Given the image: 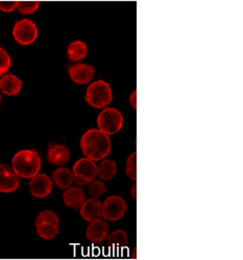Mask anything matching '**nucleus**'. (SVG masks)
I'll return each mask as SVG.
<instances>
[{
  "instance_id": "nucleus-1",
  "label": "nucleus",
  "mask_w": 243,
  "mask_h": 260,
  "mask_svg": "<svg viewBox=\"0 0 243 260\" xmlns=\"http://www.w3.org/2000/svg\"><path fill=\"white\" fill-rule=\"evenodd\" d=\"M81 148L84 156L92 161H100L107 158L111 152V140L109 135L100 129L91 128L81 139Z\"/></svg>"
},
{
  "instance_id": "nucleus-2",
  "label": "nucleus",
  "mask_w": 243,
  "mask_h": 260,
  "mask_svg": "<svg viewBox=\"0 0 243 260\" xmlns=\"http://www.w3.org/2000/svg\"><path fill=\"white\" fill-rule=\"evenodd\" d=\"M41 158L39 154L31 150L17 152L12 160V167L16 174L24 179H32L41 170Z\"/></svg>"
},
{
  "instance_id": "nucleus-3",
  "label": "nucleus",
  "mask_w": 243,
  "mask_h": 260,
  "mask_svg": "<svg viewBox=\"0 0 243 260\" xmlns=\"http://www.w3.org/2000/svg\"><path fill=\"white\" fill-rule=\"evenodd\" d=\"M85 99L92 108L103 109L113 101V92L107 82L98 80L89 85Z\"/></svg>"
},
{
  "instance_id": "nucleus-4",
  "label": "nucleus",
  "mask_w": 243,
  "mask_h": 260,
  "mask_svg": "<svg viewBox=\"0 0 243 260\" xmlns=\"http://www.w3.org/2000/svg\"><path fill=\"white\" fill-rule=\"evenodd\" d=\"M36 231L44 239H52L59 234L60 220L51 210L41 211L36 218Z\"/></svg>"
},
{
  "instance_id": "nucleus-5",
  "label": "nucleus",
  "mask_w": 243,
  "mask_h": 260,
  "mask_svg": "<svg viewBox=\"0 0 243 260\" xmlns=\"http://www.w3.org/2000/svg\"><path fill=\"white\" fill-rule=\"evenodd\" d=\"M98 129L107 135L118 133L123 125V116L120 111L114 108H106L97 117Z\"/></svg>"
},
{
  "instance_id": "nucleus-6",
  "label": "nucleus",
  "mask_w": 243,
  "mask_h": 260,
  "mask_svg": "<svg viewBox=\"0 0 243 260\" xmlns=\"http://www.w3.org/2000/svg\"><path fill=\"white\" fill-rule=\"evenodd\" d=\"M72 174L74 181L79 186L89 185L97 176V166L95 162L89 158H82L78 160L73 165Z\"/></svg>"
},
{
  "instance_id": "nucleus-7",
  "label": "nucleus",
  "mask_w": 243,
  "mask_h": 260,
  "mask_svg": "<svg viewBox=\"0 0 243 260\" xmlns=\"http://www.w3.org/2000/svg\"><path fill=\"white\" fill-rule=\"evenodd\" d=\"M38 27L29 19L18 20L13 28V37L20 45H30L38 38Z\"/></svg>"
},
{
  "instance_id": "nucleus-8",
  "label": "nucleus",
  "mask_w": 243,
  "mask_h": 260,
  "mask_svg": "<svg viewBox=\"0 0 243 260\" xmlns=\"http://www.w3.org/2000/svg\"><path fill=\"white\" fill-rule=\"evenodd\" d=\"M127 209V204L119 196H111L102 204V216L110 221L119 220Z\"/></svg>"
},
{
  "instance_id": "nucleus-9",
  "label": "nucleus",
  "mask_w": 243,
  "mask_h": 260,
  "mask_svg": "<svg viewBox=\"0 0 243 260\" xmlns=\"http://www.w3.org/2000/svg\"><path fill=\"white\" fill-rule=\"evenodd\" d=\"M20 186V177L16 174L13 167L0 164V192L11 193Z\"/></svg>"
},
{
  "instance_id": "nucleus-10",
  "label": "nucleus",
  "mask_w": 243,
  "mask_h": 260,
  "mask_svg": "<svg viewBox=\"0 0 243 260\" xmlns=\"http://www.w3.org/2000/svg\"><path fill=\"white\" fill-rule=\"evenodd\" d=\"M69 77L73 83L78 85H87L94 79L95 68L85 63H78L68 68Z\"/></svg>"
},
{
  "instance_id": "nucleus-11",
  "label": "nucleus",
  "mask_w": 243,
  "mask_h": 260,
  "mask_svg": "<svg viewBox=\"0 0 243 260\" xmlns=\"http://www.w3.org/2000/svg\"><path fill=\"white\" fill-rule=\"evenodd\" d=\"M28 185L30 193L38 199L47 197L53 188V182L46 174L36 175Z\"/></svg>"
},
{
  "instance_id": "nucleus-12",
  "label": "nucleus",
  "mask_w": 243,
  "mask_h": 260,
  "mask_svg": "<svg viewBox=\"0 0 243 260\" xmlns=\"http://www.w3.org/2000/svg\"><path fill=\"white\" fill-rule=\"evenodd\" d=\"M110 226L107 221L98 218L90 221V225L86 230L87 238L93 244H99L108 237Z\"/></svg>"
},
{
  "instance_id": "nucleus-13",
  "label": "nucleus",
  "mask_w": 243,
  "mask_h": 260,
  "mask_svg": "<svg viewBox=\"0 0 243 260\" xmlns=\"http://www.w3.org/2000/svg\"><path fill=\"white\" fill-rule=\"evenodd\" d=\"M81 216L87 221H93L102 216V203L97 198L86 200L80 208Z\"/></svg>"
},
{
  "instance_id": "nucleus-14",
  "label": "nucleus",
  "mask_w": 243,
  "mask_h": 260,
  "mask_svg": "<svg viewBox=\"0 0 243 260\" xmlns=\"http://www.w3.org/2000/svg\"><path fill=\"white\" fill-rule=\"evenodd\" d=\"M86 201V194L81 186H70L63 193L65 205L72 209H80Z\"/></svg>"
},
{
  "instance_id": "nucleus-15",
  "label": "nucleus",
  "mask_w": 243,
  "mask_h": 260,
  "mask_svg": "<svg viewBox=\"0 0 243 260\" xmlns=\"http://www.w3.org/2000/svg\"><path fill=\"white\" fill-rule=\"evenodd\" d=\"M22 85V81L12 73H7L0 79V91L9 96L19 93L21 91Z\"/></svg>"
},
{
  "instance_id": "nucleus-16",
  "label": "nucleus",
  "mask_w": 243,
  "mask_h": 260,
  "mask_svg": "<svg viewBox=\"0 0 243 260\" xmlns=\"http://www.w3.org/2000/svg\"><path fill=\"white\" fill-rule=\"evenodd\" d=\"M47 160L53 165H65L70 160V152L63 144H53L48 150Z\"/></svg>"
},
{
  "instance_id": "nucleus-17",
  "label": "nucleus",
  "mask_w": 243,
  "mask_h": 260,
  "mask_svg": "<svg viewBox=\"0 0 243 260\" xmlns=\"http://www.w3.org/2000/svg\"><path fill=\"white\" fill-rule=\"evenodd\" d=\"M51 180L59 189L65 190L69 188L74 182L73 174L67 169H57L51 173Z\"/></svg>"
},
{
  "instance_id": "nucleus-18",
  "label": "nucleus",
  "mask_w": 243,
  "mask_h": 260,
  "mask_svg": "<svg viewBox=\"0 0 243 260\" xmlns=\"http://www.w3.org/2000/svg\"><path fill=\"white\" fill-rule=\"evenodd\" d=\"M88 55V46L85 42L77 40L69 44L67 48V57L72 62H81Z\"/></svg>"
},
{
  "instance_id": "nucleus-19",
  "label": "nucleus",
  "mask_w": 243,
  "mask_h": 260,
  "mask_svg": "<svg viewBox=\"0 0 243 260\" xmlns=\"http://www.w3.org/2000/svg\"><path fill=\"white\" fill-rule=\"evenodd\" d=\"M117 165L111 159H102L100 164L97 166V175L103 181H110L116 176Z\"/></svg>"
},
{
  "instance_id": "nucleus-20",
  "label": "nucleus",
  "mask_w": 243,
  "mask_h": 260,
  "mask_svg": "<svg viewBox=\"0 0 243 260\" xmlns=\"http://www.w3.org/2000/svg\"><path fill=\"white\" fill-rule=\"evenodd\" d=\"M108 244L112 248H124L128 244V237L124 230L118 229L108 235Z\"/></svg>"
},
{
  "instance_id": "nucleus-21",
  "label": "nucleus",
  "mask_w": 243,
  "mask_h": 260,
  "mask_svg": "<svg viewBox=\"0 0 243 260\" xmlns=\"http://www.w3.org/2000/svg\"><path fill=\"white\" fill-rule=\"evenodd\" d=\"M40 7V2L38 0H21L18 2L16 10L21 15L33 14Z\"/></svg>"
},
{
  "instance_id": "nucleus-22",
  "label": "nucleus",
  "mask_w": 243,
  "mask_h": 260,
  "mask_svg": "<svg viewBox=\"0 0 243 260\" xmlns=\"http://www.w3.org/2000/svg\"><path fill=\"white\" fill-rule=\"evenodd\" d=\"M125 174L130 180L137 181V153L136 152L130 154L126 160Z\"/></svg>"
},
{
  "instance_id": "nucleus-23",
  "label": "nucleus",
  "mask_w": 243,
  "mask_h": 260,
  "mask_svg": "<svg viewBox=\"0 0 243 260\" xmlns=\"http://www.w3.org/2000/svg\"><path fill=\"white\" fill-rule=\"evenodd\" d=\"M108 188L106 184L100 180H93L89 184V192L93 198H100L106 194Z\"/></svg>"
},
{
  "instance_id": "nucleus-24",
  "label": "nucleus",
  "mask_w": 243,
  "mask_h": 260,
  "mask_svg": "<svg viewBox=\"0 0 243 260\" xmlns=\"http://www.w3.org/2000/svg\"><path fill=\"white\" fill-rule=\"evenodd\" d=\"M12 60L9 53L0 47V78H3L5 74H7L11 68Z\"/></svg>"
},
{
  "instance_id": "nucleus-25",
  "label": "nucleus",
  "mask_w": 243,
  "mask_h": 260,
  "mask_svg": "<svg viewBox=\"0 0 243 260\" xmlns=\"http://www.w3.org/2000/svg\"><path fill=\"white\" fill-rule=\"evenodd\" d=\"M18 2L16 0H0V11L5 13H12L16 10Z\"/></svg>"
},
{
  "instance_id": "nucleus-26",
  "label": "nucleus",
  "mask_w": 243,
  "mask_h": 260,
  "mask_svg": "<svg viewBox=\"0 0 243 260\" xmlns=\"http://www.w3.org/2000/svg\"><path fill=\"white\" fill-rule=\"evenodd\" d=\"M137 92L136 91H134L133 93H132V95L129 96V104L132 105V107L134 108V109H136L137 108V105H136V101H137Z\"/></svg>"
},
{
  "instance_id": "nucleus-27",
  "label": "nucleus",
  "mask_w": 243,
  "mask_h": 260,
  "mask_svg": "<svg viewBox=\"0 0 243 260\" xmlns=\"http://www.w3.org/2000/svg\"><path fill=\"white\" fill-rule=\"evenodd\" d=\"M130 191H132V197H133V199L134 200H136L137 199V185L136 184H134L133 186H132V189H130Z\"/></svg>"
},
{
  "instance_id": "nucleus-28",
  "label": "nucleus",
  "mask_w": 243,
  "mask_h": 260,
  "mask_svg": "<svg viewBox=\"0 0 243 260\" xmlns=\"http://www.w3.org/2000/svg\"><path fill=\"white\" fill-rule=\"evenodd\" d=\"M0 105H2V95H0Z\"/></svg>"
}]
</instances>
